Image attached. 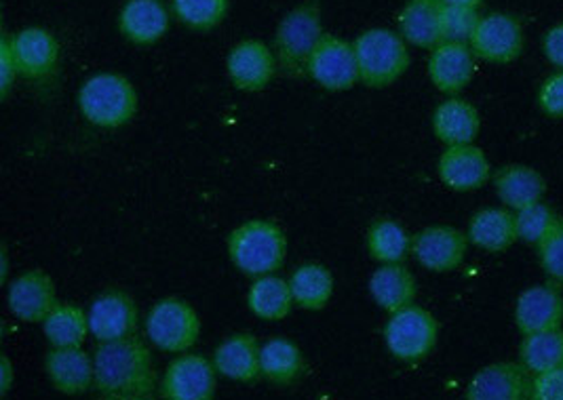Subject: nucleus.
Returning a JSON list of instances; mask_svg holds the SVG:
<instances>
[{"instance_id":"4468645a","label":"nucleus","mask_w":563,"mask_h":400,"mask_svg":"<svg viewBox=\"0 0 563 400\" xmlns=\"http://www.w3.org/2000/svg\"><path fill=\"white\" fill-rule=\"evenodd\" d=\"M532 374L521 363H494L471 379L468 400H530Z\"/></svg>"},{"instance_id":"9d476101","label":"nucleus","mask_w":563,"mask_h":400,"mask_svg":"<svg viewBox=\"0 0 563 400\" xmlns=\"http://www.w3.org/2000/svg\"><path fill=\"white\" fill-rule=\"evenodd\" d=\"M218 369L201 354L181 352L161 381V397L169 400H211L218 388Z\"/></svg>"},{"instance_id":"5701e85b","label":"nucleus","mask_w":563,"mask_h":400,"mask_svg":"<svg viewBox=\"0 0 563 400\" xmlns=\"http://www.w3.org/2000/svg\"><path fill=\"white\" fill-rule=\"evenodd\" d=\"M482 131V116L473 103L461 98L441 101L433 112V133L445 146L473 144Z\"/></svg>"},{"instance_id":"412c9836","label":"nucleus","mask_w":563,"mask_h":400,"mask_svg":"<svg viewBox=\"0 0 563 400\" xmlns=\"http://www.w3.org/2000/svg\"><path fill=\"white\" fill-rule=\"evenodd\" d=\"M45 371L57 392L80 397L96 381V360L82 348H53L45 356Z\"/></svg>"},{"instance_id":"473e14b6","label":"nucleus","mask_w":563,"mask_h":400,"mask_svg":"<svg viewBox=\"0 0 563 400\" xmlns=\"http://www.w3.org/2000/svg\"><path fill=\"white\" fill-rule=\"evenodd\" d=\"M367 251L380 264H404L411 253V236L399 222L380 218L367 230Z\"/></svg>"},{"instance_id":"aec40b11","label":"nucleus","mask_w":563,"mask_h":400,"mask_svg":"<svg viewBox=\"0 0 563 400\" xmlns=\"http://www.w3.org/2000/svg\"><path fill=\"white\" fill-rule=\"evenodd\" d=\"M18 75L38 80L52 75L59 59L57 38L45 27H24L11 36Z\"/></svg>"},{"instance_id":"4be33fe9","label":"nucleus","mask_w":563,"mask_h":400,"mask_svg":"<svg viewBox=\"0 0 563 400\" xmlns=\"http://www.w3.org/2000/svg\"><path fill=\"white\" fill-rule=\"evenodd\" d=\"M262 346L252 333H234L216 352L213 365L218 374L239 384H254L262 377Z\"/></svg>"},{"instance_id":"f8f14e48","label":"nucleus","mask_w":563,"mask_h":400,"mask_svg":"<svg viewBox=\"0 0 563 400\" xmlns=\"http://www.w3.org/2000/svg\"><path fill=\"white\" fill-rule=\"evenodd\" d=\"M277 68L279 62L275 49L257 38H245L236 43L227 57V70L232 85L245 93L264 91L273 82Z\"/></svg>"},{"instance_id":"1a4fd4ad","label":"nucleus","mask_w":563,"mask_h":400,"mask_svg":"<svg viewBox=\"0 0 563 400\" xmlns=\"http://www.w3.org/2000/svg\"><path fill=\"white\" fill-rule=\"evenodd\" d=\"M308 76L328 91H351L361 80L355 45L340 36L323 34L310 55Z\"/></svg>"},{"instance_id":"20e7f679","label":"nucleus","mask_w":563,"mask_h":400,"mask_svg":"<svg viewBox=\"0 0 563 400\" xmlns=\"http://www.w3.org/2000/svg\"><path fill=\"white\" fill-rule=\"evenodd\" d=\"M78 110L91 125L119 129L137 114V91L123 75L100 73L82 82Z\"/></svg>"},{"instance_id":"a19ab883","label":"nucleus","mask_w":563,"mask_h":400,"mask_svg":"<svg viewBox=\"0 0 563 400\" xmlns=\"http://www.w3.org/2000/svg\"><path fill=\"white\" fill-rule=\"evenodd\" d=\"M542 53L547 57V62L563 70V22L560 24L551 25L544 36H542Z\"/></svg>"},{"instance_id":"393cba45","label":"nucleus","mask_w":563,"mask_h":400,"mask_svg":"<svg viewBox=\"0 0 563 400\" xmlns=\"http://www.w3.org/2000/svg\"><path fill=\"white\" fill-rule=\"evenodd\" d=\"M494 190L507 209L521 211L544 199L547 181L534 167L505 165L494 174Z\"/></svg>"},{"instance_id":"37998d69","label":"nucleus","mask_w":563,"mask_h":400,"mask_svg":"<svg viewBox=\"0 0 563 400\" xmlns=\"http://www.w3.org/2000/svg\"><path fill=\"white\" fill-rule=\"evenodd\" d=\"M448 4H468V7H482L484 0H443Z\"/></svg>"},{"instance_id":"6ab92c4d","label":"nucleus","mask_w":563,"mask_h":400,"mask_svg":"<svg viewBox=\"0 0 563 400\" xmlns=\"http://www.w3.org/2000/svg\"><path fill=\"white\" fill-rule=\"evenodd\" d=\"M515 325L521 335L551 331L563 325V296L558 285H534L515 303Z\"/></svg>"},{"instance_id":"6e6552de","label":"nucleus","mask_w":563,"mask_h":400,"mask_svg":"<svg viewBox=\"0 0 563 400\" xmlns=\"http://www.w3.org/2000/svg\"><path fill=\"white\" fill-rule=\"evenodd\" d=\"M468 45L477 59L487 64H511L523 53V25L511 13H487L482 15Z\"/></svg>"},{"instance_id":"58836bf2","label":"nucleus","mask_w":563,"mask_h":400,"mask_svg":"<svg viewBox=\"0 0 563 400\" xmlns=\"http://www.w3.org/2000/svg\"><path fill=\"white\" fill-rule=\"evenodd\" d=\"M530 400H563V367L532 377Z\"/></svg>"},{"instance_id":"423d86ee","label":"nucleus","mask_w":563,"mask_h":400,"mask_svg":"<svg viewBox=\"0 0 563 400\" xmlns=\"http://www.w3.org/2000/svg\"><path fill=\"white\" fill-rule=\"evenodd\" d=\"M439 340V323L435 316L411 303L390 314L385 326V344L388 352L401 363H420L435 351Z\"/></svg>"},{"instance_id":"ddd939ff","label":"nucleus","mask_w":563,"mask_h":400,"mask_svg":"<svg viewBox=\"0 0 563 400\" xmlns=\"http://www.w3.org/2000/svg\"><path fill=\"white\" fill-rule=\"evenodd\" d=\"M89 329L91 335L102 342L123 340L137 333V305L128 291L119 287H110L102 291L89 305Z\"/></svg>"},{"instance_id":"0eeeda50","label":"nucleus","mask_w":563,"mask_h":400,"mask_svg":"<svg viewBox=\"0 0 563 400\" xmlns=\"http://www.w3.org/2000/svg\"><path fill=\"white\" fill-rule=\"evenodd\" d=\"M146 333L158 351L181 354L201 337L199 312L179 298L156 301L146 319Z\"/></svg>"},{"instance_id":"9b49d317","label":"nucleus","mask_w":563,"mask_h":400,"mask_svg":"<svg viewBox=\"0 0 563 400\" xmlns=\"http://www.w3.org/2000/svg\"><path fill=\"white\" fill-rule=\"evenodd\" d=\"M468 249V236L454 225H429L411 236V255L431 273H452L461 266Z\"/></svg>"},{"instance_id":"7c9ffc66","label":"nucleus","mask_w":563,"mask_h":400,"mask_svg":"<svg viewBox=\"0 0 563 400\" xmlns=\"http://www.w3.org/2000/svg\"><path fill=\"white\" fill-rule=\"evenodd\" d=\"M262 377L271 384L289 386L305 371V356L296 342L273 337L262 346Z\"/></svg>"},{"instance_id":"2f4dec72","label":"nucleus","mask_w":563,"mask_h":400,"mask_svg":"<svg viewBox=\"0 0 563 400\" xmlns=\"http://www.w3.org/2000/svg\"><path fill=\"white\" fill-rule=\"evenodd\" d=\"M519 363L532 376L563 367L562 326L523 335V342L519 346Z\"/></svg>"},{"instance_id":"a211bd4d","label":"nucleus","mask_w":563,"mask_h":400,"mask_svg":"<svg viewBox=\"0 0 563 400\" xmlns=\"http://www.w3.org/2000/svg\"><path fill=\"white\" fill-rule=\"evenodd\" d=\"M172 13L161 0H125L119 11V30L131 45L151 47L167 36Z\"/></svg>"},{"instance_id":"72a5a7b5","label":"nucleus","mask_w":563,"mask_h":400,"mask_svg":"<svg viewBox=\"0 0 563 400\" xmlns=\"http://www.w3.org/2000/svg\"><path fill=\"white\" fill-rule=\"evenodd\" d=\"M231 0H172V13L179 24L195 32H211L227 20Z\"/></svg>"},{"instance_id":"b1692460","label":"nucleus","mask_w":563,"mask_h":400,"mask_svg":"<svg viewBox=\"0 0 563 400\" xmlns=\"http://www.w3.org/2000/svg\"><path fill=\"white\" fill-rule=\"evenodd\" d=\"M466 236H468V243L487 253H503L511 249L512 245L519 241L515 211L507 207L479 209L468 222Z\"/></svg>"},{"instance_id":"39448f33","label":"nucleus","mask_w":563,"mask_h":400,"mask_svg":"<svg viewBox=\"0 0 563 400\" xmlns=\"http://www.w3.org/2000/svg\"><path fill=\"white\" fill-rule=\"evenodd\" d=\"M323 36L321 7L317 0H307L294 7L277 27L275 55L279 70L289 78L308 75V62Z\"/></svg>"},{"instance_id":"bb28decb","label":"nucleus","mask_w":563,"mask_h":400,"mask_svg":"<svg viewBox=\"0 0 563 400\" xmlns=\"http://www.w3.org/2000/svg\"><path fill=\"white\" fill-rule=\"evenodd\" d=\"M416 293V278L404 264H383L369 278L372 300L388 314L411 305Z\"/></svg>"},{"instance_id":"e433bc0d","label":"nucleus","mask_w":563,"mask_h":400,"mask_svg":"<svg viewBox=\"0 0 563 400\" xmlns=\"http://www.w3.org/2000/svg\"><path fill=\"white\" fill-rule=\"evenodd\" d=\"M540 268L555 282L563 285V220L553 225L537 245Z\"/></svg>"},{"instance_id":"f257e3e1","label":"nucleus","mask_w":563,"mask_h":400,"mask_svg":"<svg viewBox=\"0 0 563 400\" xmlns=\"http://www.w3.org/2000/svg\"><path fill=\"white\" fill-rule=\"evenodd\" d=\"M93 388L103 399H151L156 390L153 352L137 335L102 342L93 354Z\"/></svg>"},{"instance_id":"c9c22d12","label":"nucleus","mask_w":563,"mask_h":400,"mask_svg":"<svg viewBox=\"0 0 563 400\" xmlns=\"http://www.w3.org/2000/svg\"><path fill=\"white\" fill-rule=\"evenodd\" d=\"M558 213L544 202L540 200L537 204H530L521 211H515V222H517V238L521 243L534 245L542 241V236L558 224Z\"/></svg>"},{"instance_id":"cd10ccee","label":"nucleus","mask_w":563,"mask_h":400,"mask_svg":"<svg viewBox=\"0 0 563 400\" xmlns=\"http://www.w3.org/2000/svg\"><path fill=\"white\" fill-rule=\"evenodd\" d=\"M294 296L289 280H283L282 276L266 275L254 278L247 305L262 321H283L289 316L294 308Z\"/></svg>"},{"instance_id":"a878e982","label":"nucleus","mask_w":563,"mask_h":400,"mask_svg":"<svg viewBox=\"0 0 563 400\" xmlns=\"http://www.w3.org/2000/svg\"><path fill=\"white\" fill-rule=\"evenodd\" d=\"M443 0H408L399 13V34L420 49H435L441 43Z\"/></svg>"},{"instance_id":"79ce46f5","label":"nucleus","mask_w":563,"mask_h":400,"mask_svg":"<svg viewBox=\"0 0 563 400\" xmlns=\"http://www.w3.org/2000/svg\"><path fill=\"white\" fill-rule=\"evenodd\" d=\"M0 397H7V392L11 390V384H13V367H11V360L9 356H2V363H0Z\"/></svg>"},{"instance_id":"f704fd0d","label":"nucleus","mask_w":563,"mask_h":400,"mask_svg":"<svg viewBox=\"0 0 563 400\" xmlns=\"http://www.w3.org/2000/svg\"><path fill=\"white\" fill-rule=\"evenodd\" d=\"M479 20V7L445 2L441 15V43H468Z\"/></svg>"},{"instance_id":"f03ea898","label":"nucleus","mask_w":563,"mask_h":400,"mask_svg":"<svg viewBox=\"0 0 563 400\" xmlns=\"http://www.w3.org/2000/svg\"><path fill=\"white\" fill-rule=\"evenodd\" d=\"M234 268L250 278L275 275L287 255V236L273 220H250L229 234Z\"/></svg>"},{"instance_id":"f3484780","label":"nucleus","mask_w":563,"mask_h":400,"mask_svg":"<svg viewBox=\"0 0 563 400\" xmlns=\"http://www.w3.org/2000/svg\"><path fill=\"white\" fill-rule=\"evenodd\" d=\"M427 70L437 91L459 96L475 76L477 55L468 43H439L429 57Z\"/></svg>"},{"instance_id":"ea45409f","label":"nucleus","mask_w":563,"mask_h":400,"mask_svg":"<svg viewBox=\"0 0 563 400\" xmlns=\"http://www.w3.org/2000/svg\"><path fill=\"white\" fill-rule=\"evenodd\" d=\"M0 76H2V100H7L15 76H20L18 75V64H15L13 49H11V36L9 34H2V38H0Z\"/></svg>"},{"instance_id":"2eb2a0df","label":"nucleus","mask_w":563,"mask_h":400,"mask_svg":"<svg viewBox=\"0 0 563 400\" xmlns=\"http://www.w3.org/2000/svg\"><path fill=\"white\" fill-rule=\"evenodd\" d=\"M439 179L454 192H475L492 179L486 152L475 144L448 146L437 163Z\"/></svg>"},{"instance_id":"c85d7f7f","label":"nucleus","mask_w":563,"mask_h":400,"mask_svg":"<svg viewBox=\"0 0 563 400\" xmlns=\"http://www.w3.org/2000/svg\"><path fill=\"white\" fill-rule=\"evenodd\" d=\"M43 333L53 348H80L91 333L89 316L77 303H55L43 321Z\"/></svg>"},{"instance_id":"c756f323","label":"nucleus","mask_w":563,"mask_h":400,"mask_svg":"<svg viewBox=\"0 0 563 400\" xmlns=\"http://www.w3.org/2000/svg\"><path fill=\"white\" fill-rule=\"evenodd\" d=\"M289 287L296 305L308 312L323 310L333 296V275L323 264H302L289 276Z\"/></svg>"},{"instance_id":"7ed1b4c3","label":"nucleus","mask_w":563,"mask_h":400,"mask_svg":"<svg viewBox=\"0 0 563 400\" xmlns=\"http://www.w3.org/2000/svg\"><path fill=\"white\" fill-rule=\"evenodd\" d=\"M358 76L365 87L385 89L408 73L411 64L408 41L386 27H372L357 36Z\"/></svg>"},{"instance_id":"4c0bfd02","label":"nucleus","mask_w":563,"mask_h":400,"mask_svg":"<svg viewBox=\"0 0 563 400\" xmlns=\"http://www.w3.org/2000/svg\"><path fill=\"white\" fill-rule=\"evenodd\" d=\"M538 108L544 116L563 119V70H558L542 80L538 87Z\"/></svg>"},{"instance_id":"dca6fc26","label":"nucleus","mask_w":563,"mask_h":400,"mask_svg":"<svg viewBox=\"0 0 563 400\" xmlns=\"http://www.w3.org/2000/svg\"><path fill=\"white\" fill-rule=\"evenodd\" d=\"M9 310L22 323H43L57 303L55 282L43 270H26L15 276L7 293Z\"/></svg>"}]
</instances>
